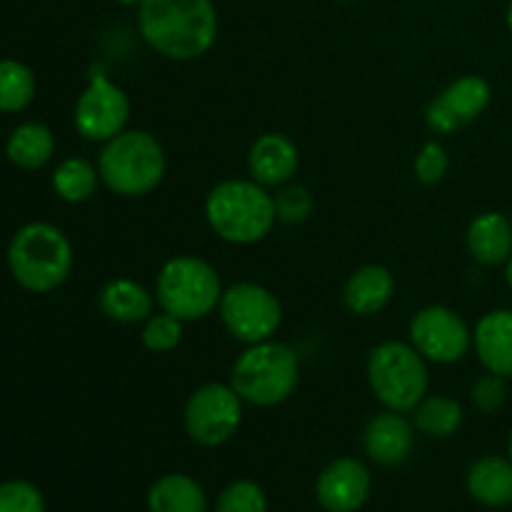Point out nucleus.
Instances as JSON below:
<instances>
[{"label":"nucleus","instance_id":"nucleus-1","mask_svg":"<svg viewBox=\"0 0 512 512\" xmlns=\"http://www.w3.org/2000/svg\"><path fill=\"white\" fill-rule=\"evenodd\" d=\"M138 28L163 58L195 60L218 40V10L213 0H143Z\"/></svg>","mask_w":512,"mask_h":512},{"label":"nucleus","instance_id":"nucleus-2","mask_svg":"<svg viewBox=\"0 0 512 512\" xmlns=\"http://www.w3.org/2000/svg\"><path fill=\"white\" fill-rule=\"evenodd\" d=\"M205 218L220 240L233 245L260 243L278 223L275 200L255 180H223L205 198Z\"/></svg>","mask_w":512,"mask_h":512},{"label":"nucleus","instance_id":"nucleus-3","mask_svg":"<svg viewBox=\"0 0 512 512\" xmlns=\"http://www.w3.org/2000/svg\"><path fill=\"white\" fill-rule=\"evenodd\" d=\"M165 150L148 130H123L103 143L98 155L100 183L123 198L148 195L165 178Z\"/></svg>","mask_w":512,"mask_h":512},{"label":"nucleus","instance_id":"nucleus-4","mask_svg":"<svg viewBox=\"0 0 512 512\" xmlns=\"http://www.w3.org/2000/svg\"><path fill=\"white\" fill-rule=\"evenodd\" d=\"M8 268L20 288L50 293L73 270V245L68 235L50 223H28L8 245Z\"/></svg>","mask_w":512,"mask_h":512},{"label":"nucleus","instance_id":"nucleus-5","mask_svg":"<svg viewBox=\"0 0 512 512\" xmlns=\"http://www.w3.org/2000/svg\"><path fill=\"white\" fill-rule=\"evenodd\" d=\"M300 380L298 355L290 345L265 340L248 345L230 370V385L255 408H275L295 393Z\"/></svg>","mask_w":512,"mask_h":512},{"label":"nucleus","instance_id":"nucleus-6","mask_svg":"<svg viewBox=\"0 0 512 512\" xmlns=\"http://www.w3.org/2000/svg\"><path fill=\"white\" fill-rule=\"evenodd\" d=\"M368 383L385 408L395 413H413L428 395V363L410 343L388 340L370 350Z\"/></svg>","mask_w":512,"mask_h":512},{"label":"nucleus","instance_id":"nucleus-7","mask_svg":"<svg viewBox=\"0 0 512 512\" xmlns=\"http://www.w3.org/2000/svg\"><path fill=\"white\" fill-rule=\"evenodd\" d=\"M155 298L165 313L183 323L208 318L223 298L220 275L208 260L195 255H178L160 268L155 280Z\"/></svg>","mask_w":512,"mask_h":512},{"label":"nucleus","instance_id":"nucleus-8","mask_svg":"<svg viewBox=\"0 0 512 512\" xmlns=\"http://www.w3.org/2000/svg\"><path fill=\"white\" fill-rule=\"evenodd\" d=\"M218 310L225 330L238 343L245 345L273 340L280 323H283V305H280V300L258 283L230 285L228 290H223Z\"/></svg>","mask_w":512,"mask_h":512},{"label":"nucleus","instance_id":"nucleus-9","mask_svg":"<svg viewBox=\"0 0 512 512\" xmlns=\"http://www.w3.org/2000/svg\"><path fill=\"white\" fill-rule=\"evenodd\" d=\"M243 423V398L233 385L205 383L185 403V430L203 448H218L238 433Z\"/></svg>","mask_w":512,"mask_h":512},{"label":"nucleus","instance_id":"nucleus-10","mask_svg":"<svg viewBox=\"0 0 512 512\" xmlns=\"http://www.w3.org/2000/svg\"><path fill=\"white\" fill-rule=\"evenodd\" d=\"M410 345L430 363L453 365L468 355L473 333L455 310L428 305L410 320Z\"/></svg>","mask_w":512,"mask_h":512},{"label":"nucleus","instance_id":"nucleus-11","mask_svg":"<svg viewBox=\"0 0 512 512\" xmlns=\"http://www.w3.org/2000/svg\"><path fill=\"white\" fill-rule=\"evenodd\" d=\"M75 128L90 143H108L120 135L130 120V100L123 88L113 83L108 75H90L88 88L80 93L75 103Z\"/></svg>","mask_w":512,"mask_h":512},{"label":"nucleus","instance_id":"nucleus-12","mask_svg":"<svg viewBox=\"0 0 512 512\" xmlns=\"http://www.w3.org/2000/svg\"><path fill=\"white\" fill-rule=\"evenodd\" d=\"M490 98L493 88L488 80L480 75H463L430 100L425 108V123L433 133L450 135L475 123L490 105Z\"/></svg>","mask_w":512,"mask_h":512},{"label":"nucleus","instance_id":"nucleus-13","mask_svg":"<svg viewBox=\"0 0 512 512\" xmlns=\"http://www.w3.org/2000/svg\"><path fill=\"white\" fill-rule=\"evenodd\" d=\"M370 470L355 458H338L320 473L315 495L323 510L355 512L365 505L370 495Z\"/></svg>","mask_w":512,"mask_h":512},{"label":"nucleus","instance_id":"nucleus-14","mask_svg":"<svg viewBox=\"0 0 512 512\" xmlns=\"http://www.w3.org/2000/svg\"><path fill=\"white\" fill-rule=\"evenodd\" d=\"M365 453L370 460L385 468L405 463L415 448V425L405 418V413L385 410L370 418L363 435Z\"/></svg>","mask_w":512,"mask_h":512},{"label":"nucleus","instance_id":"nucleus-15","mask_svg":"<svg viewBox=\"0 0 512 512\" xmlns=\"http://www.w3.org/2000/svg\"><path fill=\"white\" fill-rule=\"evenodd\" d=\"M300 168L298 145L283 133H265L250 145L248 170L250 178L263 188H283L293 183Z\"/></svg>","mask_w":512,"mask_h":512},{"label":"nucleus","instance_id":"nucleus-16","mask_svg":"<svg viewBox=\"0 0 512 512\" xmlns=\"http://www.w3.org/2000/svg\"><path fill=\"white\" fill-rule=\"evenodd\" d=\"M473 348L488 373L512 378V310H490L473 330Z\"/></svg>","mask_w":512,"mask_h":512},{"label":"nucleus","instance_id":"nucleus-17","mask_svg":"<svg viewBox=\"0 0 512 512\" xmlns=\"http://www.w3.org/2000/svg\"><path fill=\"white\" fill-rule=\"evenodd\" d=\"M395 295V278L385 265H365L348 278L343 288V303L353 315L368 318L388 308Z\"/></svg>","mask_w":512,"mask_h":512},{"label":"nucleus","instance_id":"nucleus-18","mask_svg":"<svg viewBox=\"0 0 512 512\" xmlns=\"http://www.w3.org/2000/svg\"><path fill=\"white\" fill-rule=\"evenodd\" d=\"M98 305L105 318L113 320V323L133 325L145 323L153 315L155 298L135 280L115 278L103 285L98 295Z\"/></svg>","mask_w":512,"mask_h":512},{"label":"nucleus","instance_id":"nucleus-19","mask_svg":"<svg viewBox=\"0 0 512 512\" xmlns=\"http://www.w3.org/2000/svg\"><path fill=\"white\" fill-rule=\"evenodd\" d=\"M468 250L480 265H503L512 255V220L503 213H480L468 228Z\"/></svg>","mask_w":512,"mask_h":512},{"label":"nucleus","instance_id":"nucleus-20","mask_svg":"<svg viewBox=\"0 0 512 512\" xmlns=\"http://www.w3.org/2000/svg\"><path fill=\"white\" fill-rule=\"evenodd\" d=\"M468 490L478 503L503 508L512 503V460L488 455L468 470Z\"/></svg>","mask_w":512,"mask_h":512},{"label":"nucleus","instance_id":"nucleus-21","mask_svg":"<svg viewBox=\"0 0 512 512\" xmlns=\"http://www.w3.org/2000/svg\"><path fill=\"white\" fill-rule=\"evenodd\" d=\"M55 135L43 123H23L10 133L5 143V155L13 165L23 170H38L53 158Z\"/></svg>","mask_w":512,"mask_h":512},{"label":"nucleus","instance_id":"nucleus-22","mask_svg":"<svg viewBox=\"0 0 512 512\" xmlns=\"http://www.w3.org/2000/svg\"><path fill=\"white\" fill-rule=\"evenodd\" d=\"M148 508L150 512H205L208 500L193 478L173 473L155 480L148 493Z\"/></svg>","mask_w":512,"mask_h":512},{"label":"nucleus","instance_id":"nucleus-23","mask_svg":"<svg viewBox=\"0 0 512 512\" xmlns=\"http://www.w3.org/2000/svg\"><path fill=\"white\" fill-rule=\"evenodd\" d=\"M413 425L428 438H450L463 425V405L448 395H425L413 410Z\"/></svg>","mask_w":512,"mask_h":512},{"label":"nucleus","instance_id":"nucleus-24","mask_svg":"<svg viewBox=\"0 0 512 512\" xmlns=\"http://www.w3.org/2000/svg\"><path fill=\"white\" fill-rule=\"evenodd\" d=\"M100 183L98 165L85 158H65L53 170V190L65 203H85L95 195Z\"/></svg>","mask_w":512,"mask_h":512},{"label":"nucleus","instance_id":"nucleus-25","mask_svg":"<svg viewBox=\"0 0 512 512\" xmlns=\"http://www.w3.org/2000/svg\"><path fill=\"white\" fill-rule=\"evenodd\" d=\"M35 75L25 63L13 58L0 60V113H20L35 98Z\"/></svg>","mask_w":512,"mask_h":512},{"label":"nucleus","instance_id":"nucleus-26","mask_svg":"<svg viewBox=\"0 0 512 512\" xmlns=\"http://www.w3.org/2000/svg\"><path fill=\"white\" fill-rule=\"evenodd\" d=\"M275 200V215L278 223L283 225H303L308 223L310 215L315 210V198L305 185L300 183H285L273 195Z\"/></svg>","mask_w":512,"mask_h":512},{"label":"nucleus","instance_id":"nucleus-27","mask_svg":"<svg viewBox=\"0 0 512 512\" xmlns=\"http://www.w3.org/2000/svg\"><path fill=\"white\" fill-rule=\"evenodd\" d=\"M140 340H143V345L150 353H168V350H173L183 340V320L165 313V310L158 315L153 313L145 320Z\"/></svg>","mask_w":512,"mask_h":512},{"label":"nucleus","instance_id":"nucleus-28","mask_svg":"<svg viewBox=\"0 0 512 512\" xmlns=\"http://www.w3.org/2000/svg\"><path fill=\"white\" fill-rule=\"evenodd\" d=\"M215 512H268V500L258 483L235 480L220 493Z\"/></svg>","mask_w":512,"mask_h":512},{"label":"nucleus","instance_id":"nucleus-29","mask_svg":"<svg viewBox=\"0 0 512 512\" xmlns=\"http://www.w3.org/2000/svg\"><path fill=\"white\" fill-rule=\"evenodd\" d=\"M0 512H45V500L35 485L8 480L0 483Z\"/></svg>","mask_w":512,"mask_h":512},{"label":"nucleus","instance_id":"nucleus-30","mask_svg":"<svg viewBox=\"0 0 512 512\" xmlns=\"http://www.w3.org/2000/svg\"><path fill=\"white\" fill-rule=\"evenodd\" d=\"M450 158L448 150L438 140H428L415 158V178L423 185H438L448 175Z\"/></svg>","mask_w":512,"mask_h":512},{"label":"nucleus","instance_id":"nucleus-31","mask_svg":"<svg viewBox=\"0 0 512 512\" xmlns=\"http://www.w3.org/2000/svg\"><path fill=\"white\" fill-rule=\"evenodd\" d=\"M503 375H495V373H485L483 378H478L470 388V400H473L475 408L480 413L490 415L495 410H500L508 400V385H505Z\"/></svg>","mask_w":512,"mask_h":512},{"label":"nucleus","instance_id":"nucleus-32","mask_svg":"<svg viewBox=\"0 0 512 512\" xmlns=\"http://www.w3.org/2000/svg\"><path fill=\"white\" fill-rule=\"evenodd\" d=\"M505 280H508V285L512 290V255L508 258V263H505Z\"/></svg>","mask_w":512,"mask_h":512},{"label":"nucleus","instance_id":"nucleus-33","mask_svg":"<svg viewBox=\"0 0 512 512\" xmlns=\"http://www.w3.org/2000/svg\"><path fill=\"white\" fill-rule=\"evenodd\" d=\"M508 28H510V33H512V0H510V8H508Z\"/></svg>","mask_w":512,"mask_h":512},{"label":"nucleus","instance_id":"nucleus-34","mask_svg":"<svg viewBox=\"0 0 512 512\" xmlns=\"http://www.w3.org/2000/svg\"><path fill=\"white\" fill-rule=\"evenodd\" d=\"M118 3H123V5H135V3H143V0H118Z\"/></svg>","mask_w":512,"mask_h":512},{"label":"nucleus","instance_id":"nucleus-35","mask_svg":"<svg viewBox=\"0 0 512 512\" xmlns=\"http://www.w3.org/2000/svg\"><path fill=\"white\" fill-rule=\"evenodd\" d=\"M508 453H510V460H512V433H510V443H508Z\"/></svg>","mask_w":512,"mask_h":512}]
</instances>
